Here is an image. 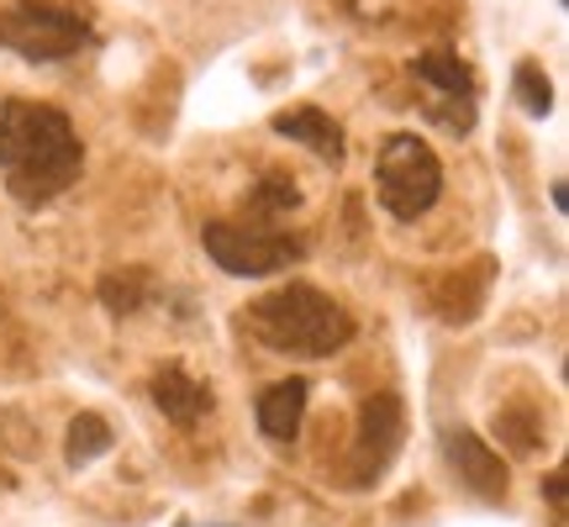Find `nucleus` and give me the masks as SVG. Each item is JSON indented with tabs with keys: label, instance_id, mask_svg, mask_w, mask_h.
Returning a JSON list of instances; mask_svg holds the SVG:
<instances>
[{
	"label": "nucleus",
	"instance_id": "1",
	"mask_svg": "<svg viewBox=\"0 0 569 527\" xmlns=\"http://www.w3.org/2000/svg\"><path fill=\"white\" fill-rule=\"evenodd\" d=\"M84 169V142L59 106L6 101L0 106V180L17 206L59 201Z\"/></svg>",
	"mask_w": 569,
	"mask_h": 527
},
{
	"label": "nucleus",
	"instance_id": "2",
	"mask_svg": "<svg viewBox=\"0 0 569 527\" xmlns=\"http://www.w3.org/2000/svg\"><path fill=\"white\" fill-rule=\"evenodd\" d=\"M248 332L269 354H296V359H327L353 338V317L343 301L306 280H290L248 306Z\"/></svg>",
	"mask_w": 569,
	"mask_h": 527
},
{
	"label": "nucleus",
	"instance_id": "3",
	"mask_svg": "<svg viewBox=\"0 0 569 527\" xmlns=\"http://www.w3.org/2000/svg\"><path fill=\"white\" fill-rule=\"evenodd\" d=\"M96 42L90 21L59 0H11L0 11V48L27 63H63Z\"/></svg>",
	"mask_w": 569,
	"mask_h": 527
},
{
	"label": "nucleus",
	"instance_id": "4",
	"mask_svg": "<svg viewBox=\"0 0 569 527\" xmlns=\"http://www.w3.org/2000/svg\"><path fill=\"white\" fill-rule=\"evenodd\" d=\"M375 185H380V206L396 222H417L443 196V163L427 148V138L390 132L380 148V163H375Z\"/></svg>",
	"mask_w": 569,
	"mask_h": 527
},
{
	"label": "nucleus",
	"instance_id": "5",
	"mask_svg": "<svg viewBox=\"0 0 569 527\" xmlns=\"http://www.w3.org/2000/svg\"><path fill=\"white\" fill-rule=\"evenodd\" d=\"M201 243L211 264H222L238 280H264V275H280L284 264L306 259V238H290L274 222H206Z\"/></svg>",
	"mask_w": 569,
	"mask_h": 527
},
{
	"label": "nucleus",
	"instance_id": "6",
	"mask_svg": "<svg viewBox=\"0 0 569 527\" xmlns=\"http://www.w3.org/2000/svg\"><path fill=\"white\" fill-rule=\"evenodd\" d=\"M448 465L459 469V480H465L480 501H507V486H511V475L507 465H501V454L480 438V432H469V427H453L448 432Z\"/></svg>",
	"mask_w": 569,
	"mask_h": 527
},
{
	"label": "nucleus",
	"instance_id": "7",
	"mask_svg": "<svg viewBox=\"0 0 569 527\" xmlns=\"http://www.w3.org/2000/svg\"><path fill=\"white\" fill-rule=\"evenodd\" d=\"M269 127L280 132V138H290V142H301V148H311L322 163H343V153H348V142H343V127L332 122L327 111H317V106H290V111H274L269 117Z\"/></svg>",
	"mask_w": 569,
	"mask_h": 527
},
{
	"label": "nucleus",
	"instance_id": "8",
	"mask_svg": "<svg viewBox=\"0 0 569 527\" xmlns=\"http://www.w3.org/2000/svg\"><path fill=\"white\" fill-rule=\"evenodd\" d=\"M401 401L396 396H375L365 406V438H359V475H380L390 454L401 448Z\"/></svg>",
	"mask_w": 569,
	"mask_h": 527
},
{
	"label": "nucleus",
	"instance_id": "9",
	"mask_svg": "<svg viewBox=\"0 0 569 527\" xmlns=\"http://www.w3.org/2000/svg\"><path fill=\"white\" fill-rule=\"evenodd\" d=\"M153 406H159L174 427H196L206 411H211V390H206L201 380H190L180 365H163L159 375H153Z\"/></svg>",
	"mask_w": 569,
	"mask_h": 527
},
{
	"label": "nucleus",
	"instance_id": "10",
	"mask_svg": "<svg viewBox=\"0 0 569 527\" xmlns=\"http://www.w3.org/2000/svg\"><path fill=\"white\" fill-rule=\"evenodd\" d=\"M306 401H311V386H306V380H274V386L259 396V406H253L259 432L274 438V444L296 438V432H301V417H306Z\"/></svg>",
	"mask_w": 569,
	"mask_h": 527
},
{
	"label": "nucleus",
	"instance_id": "11",
	"mask_svg": "<svg viewBox=\"0 0 569 527\" xmlns=\"http://www.w3.org/2000/svg\"><path fill=\"white\" fill-rule=\"evenodd\" d=\"M411 74H417V80H427L432 90L453 96V101H469V96H475V69H469L459 53H443V48L422 53V59L411 63Z\"/></svg>",
	"mask_w": 569,
	"mask_h": 527
},
{
	"label": "nucleus",
	"instance_id": "12",
	"mask_svg": "<svg viewBox=\"0 0 569 527\" xmlns=\"http://www.w3.org/2000/svg\"><path fill=\"white\" fill-rule=\"evenodd\" d=\"M106 448H111V427H106V417H96V411H80L74 422H69V448H63V459L74 469L96 465Z\"/></svg>",
	"mask_w": 569,
	"mask_h": 527
},
{
	"label": "nucleus",
	"instance_id": "13",
	"mask_svg": "<svg viewBox=\"0 0 569 527\" xmlns=\"http://www.w3.org/2000/svg\"><path fill=\"white\" fill-rule=\"evenodd\" d=\"M296 206H301V190H296L290 175H280V169L264 175L259 190H253V217H259V222H269V217H290Z\"/></svg>",
	"mask_w": 569,
	"mask_h": 527
},
{
	"label": "nucleus",
	"instance_id": "14",
	"mask_svg": "<svg viewBox=\"0 0 569 527\" xmlns=\"http://www.w3.org/2000/svg\"><path fill=\"white\" fill-rule=\"evenodd\" d=\"M511 90H517V101H522V111H528V117H549V111H553V84H549V74H543L532 59L517 63Z\"/></svg>",
	"mask_w": 569,
	"mask_h": 527
},
{
	"label": "nucleus",
	"instance_id": "15",
	"mask_svg": "<svg viewBox=\"0 0 569 527\" xmlns=\"http://www.w3.org/2000/svg\"><path fill=\"white\" fill-rule=\"evenodd\" d=\"M142 296H148V280H142L138 269H127V275H106L101 280V301L117 311V317H127V311H138Z\"/></svg>",
	"mask_w": 569,
	"mask_h": 527
},
{
	"label": "nucleus",
	"instance_id": "16",
	"mask_svg": "<svg viewBox=\"0 0 569 527\" xmlns=\"http://www.w3.org/2000/svg\"><path fill=\"white\" fill-rule=\"evenodd\" d=\"M549 501L565 511V475H553V480H549Z\"/></svg>",
	"mask_w": 569,
	"mask_h": 527
},
{
	"label": "nucleus",
	"instance_id": "17",
	"mask_svg": "<svg viewBox=\"0 0 569 527\" xmlns=\"http://www.w3.org/2000/svg\"><path fill=\"white\" fill-rule=\"evenodd\" d=\"M559 6H565V0H559Z\"/></svg>",
	"mask_w": 569,
	"mask_h": 527
}]
</instances>
